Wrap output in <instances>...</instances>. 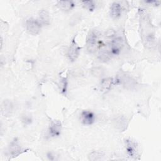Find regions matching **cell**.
I'll return each mask as SVG.
<instances>
[{
  "label": "cell",
  "instance_id": "6da1fadb",
  "mask_svg": "<svg viewBox=\"0 0 161 161\" xmlns=\"http://www.w3.org/2000/svg\"><path fill=\"white\" fill-rule=\"evenodd\" d=\"M138 14L140 33L142 43L145 47L152 48L155 45V36L150 18L147 11L143 9H139Z\"/></svg>",
  "mask_w": 161,
  "mask_h": 161
},
{
  "label": "cell",
  "instance_id": "7a4b0ae2",
  "mask_svg": "<svg viewBox=\"0 0 161 161\" xmlns=\"http://www.w3.org/2000/svg\"><path fill=\"white\" fill-rule=\"evenodd\" d=\"M97 35L95 31H91L89 32L86 41L87 50L89 53H93L96 51L97 48Z\"/></svg>",
  "mask_w": 161,
  "mask_h": 161
},
{
  "label": "cell",
  "instance_id": "3957f363",
  "mask_svg": "<svg viewBox=\"0 0 161 161\" xmlns=\"http://www.w3.org/2000/svg\"><path fill=\"white\" fill-rule=\"evenodd\" d=\"M26 28L29 34L36 35L41 30V23L37 19L31 18L26 21Z\"/></svg>",
  "mask_w": 161,
  "mask_h": 161
},
{
  "label": "cell",
  "instance_id": "277c9868",
  "mask_svg": "<svg viewBox=\"0 0 161 161\" xmlns=\"http://www.w3.org/2000/svg\"><path fill=\"white\" fill-rule=\"evenodd\" d=\"M80 50V47L77 44L75 40L73 39L67 52V56L71 62H74L77 60L79 55Z\"/></svg>",
  "mask_w": 161,
  "mask_h": 161
},
{
  "label": "cell",
  "instance_id": "5b68a950",
  "mask_svg": "<svg viewBox=\"0 0 161 161\" xmlns=\"http://www.w3.org/2000/svg\"><path fill=\"white\" fill-rule=\"evenodd\" d=\"M123 47V40L121 37L113 39L110 45V52L112 55H118Z\"/></svg>",
  "mask_w": 161,
  "mask_h": 161
},
{
  "label": "cell",
  "instance_id": "8992f818",
  "mask_svg": "<svg viewBox=\"0 0 161 161\" xmlns=\"http://www.w3.org/2000/svg\"><path fill=\"white\" fill-rule=\"evenodd\" d=\"M62 131V123L59 120H53L51 122L49 128L48 133L52 137L59 136Z\"/></svg>",
  "mask_w": 161,
  "mask_h": 161
},
{
  "label": "cell",
  "instance_id": "52a82bcc",
  "mask_svg": "<svg viewBox=\"0 0 161 161\" xmlns=\"http://www.w3.org/2000/svg\"><path fill=\"white\" fill-rule=\"evenodd\" d=\"M22 152V149L21 146L19 145L18 141L14 139L12 141L8 148V155L11 157H15L19 155Z\"/></svg>",
  "mask_w": 161,
  "mask_h": 161
},
{
  "label": "cell",
  "instance_id": "ba28073f",
  "mask_svg": "<svg viewBox=\"0 0 161 161\" xmlns=\"http://www.w3.org/2000/svg\"><path fill=\"white\" fill-rule=\"evenodd\" d=\"M125 145L128 155L132 158H136L138 155V148L136 143L131 140H126L125 142Z\"/></svg>",
  "mask_w": 161,
  "mask_h": 161
},
{
  "label": "cell",
  "instance_id": "9c48e42d",
  "mask_svg": "<svg viewBox=\"0 0 161 161\" xmlns=\"http://www.w3.org/2000/svg\"><path fill=\"white\" fill-rule=\"evenodd\" d=\"M122 13V6L118 2L112 3L110 7V15L113 19H118L120 17Z\"/></svg>",
  "mask_w": 161,
  "mask_h": 161
},
{
  "label": "cell",
  "instance_id": "30bf717a",
  "mask_svg": "<svg viewBox=\"0 0 161 161\" xmlns=\"http://www.w3.org/2000/svg\"><path fill=\"white\" fill-rule=\"evenodd\" d=\"M81 119L83 124L86 125H91L95 121V116L91 111H84L81 113Z\"/></svg>",
  "mask_w": 161,
  "mask_h": 161
},
{
  "label": "cell",
  "instance_id": "8fae6325",
  "mask_svg": "<svg viewBox=\"0 0 161 161\" xmlns=\"http://www.w3.org/2000/svg\"><path fill=\"white\" fill-rule=\"evenodd\" d=\"M13 110V105L9 100H4L1 104V112L4 116H9Z\"/></svg>",
  "mask_w": 161,
  "mask_h": 161
},
{
  "label": "cell",
  "instance_id": "7c38bea8",
  "mask_svg": "<svg viewBox=\"0 0 161 161\" xmlns=\"http://www.w3.org/2000/svg\"><path fill=\"white\" fill-rule=\"evenodd\" d=\"M114 125L116 127L121 130V131H124L126 128L127 126V121L125 117L123 116H118L114 121Z\"/></svg>",
  "mask_w": 161,
  "mask_h": 161
},
{
  "label": "cell",
  "instance_id": "4fadbf2b",
  "mask_svg": "<svg viewBox=\"0 0 161 161\" xmlns=\"http://www.w3.org/2000/svg\"><path fill=\"white\" fill-rule=\"evenodd\" d=\"M39 18L42 24L44 25H48L50 23V15L49 13L46 9H42L39 12Z\"/></svg>",
  "mask_w": 161,
  "mask_h": 161
},
{
  "label": "cell",
  "instance_id": "5bb4252c",
  "mask_svg": "<svg viewBox=\"0 0 161 161\" xmlns=\"http://www.w3.org/2000/svg\"><path fill=\"white\" fill-rule=\"evenodd\" d=\"M58 7L64 11H69L74 8V3L72 1H60L57 3Z\"/></svg>",
  "mask_w": 161,
  "mask_h": 161
},
{
  "label": "cell",
  "instance_id": "9a60e30c",
  "mask_svg": "<svg viewBox=\"0 0 161 161\" xmlns=\"http://www.w3.org/2000/svg\"><path fill=\"white\" fill-rule=\"evenodd\" d=\"M114 84V80L112 78H106L102 80L101 82V86L104 91H108L110 89L111 86Z\"/></svg>",
  "mask_w": 161,
  "mask_h": 161
},
{
  "label": "cell",
  "instance_id": "2e32d148",
  "mask_svg": "<svg viewBox=\"0 0 161 161\" xmlns=\"http://www.w3.org/2000/svg\"><path fill=\"white\" fill-rule=\"evenodd\" d=\"M111 56H112V55H111L110 51H108V50H107V49H102L99 53L98 58L101 61L106 62V61H108L111 58Z\"/></svg>",
  "mask_w": 161,
  "mask_h": 161
},
{
  "label": "cell",
  "instance_id": "e0dca14e",
  "mask_svg": "<svg viewBox=\"0 0 161 161\" xmlns=\"http://www.w3.org/2000/svg\"><path fill=\"white\" fill-rule=\"evenodd\" d=\"M104 157V154L102 152L94 151L89 155V159L91 160H101Z\"/></svg>",
  "mask_w": 161,
  "mask_h": 161
},
{
  "label": "cell",
  "instance_id": "ac0fdd59",
  "mask_svg": "<svg viewBox=\"0 0 161 161\" xmlns=\"http://www.w3.org/2000/svg\"><path fill=\"white\" fill-rule=\"evenodd\" d=\"M81 3L85 8L90 11H92L95 9V4L92 1H82Z\"/></svg>",
  "mask_w": 161,
  "mask_h": 161
},
{
  "label": "cell",
  "instance_id": "d6986e66",
  "mask_svg": "<svg viewBox=\"0 0 161 161\" xmlns=\"http://www.w3.org/2000/svg\"><path fill=\"white\" fill-rule=\"evenodd\" d=\"M145 3L151 5H154V6L159 5L160 4V1H145Z\"/></svg>",
  "mask_w": 161,
  "mask_h": 161
},
{
  "label": "cell",
  "instance_id": "ffe728a7",
  "mask_svg": "<svg viewBox=\"0 0 161 161\" xmlns=\"http://www.w3.org/2000/svg\"><path fill=\"white\" fill-rule=\"evenodd\" d=\"M31 118L27 116H25L23 118V121L25 123V124H29L31 123Z\"/></svg>",
  "mask_w": 161,
  "mask_h": 161
}]
</instances>
